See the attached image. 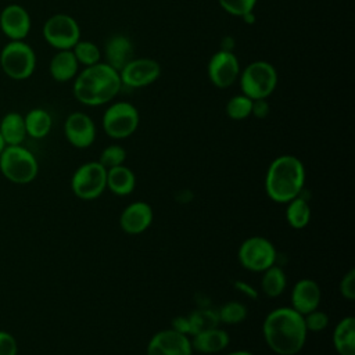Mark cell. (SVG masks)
I'll return each mask as SVG.
<instances>
[{
  "mask_svg": "<svg viewBox=\"0 0 355 355\" xmlns=\"http://www.w3.org/2000/svg\"><path fill=\"white\" fill-rule=\"evenodd\" d=\"M262 334L266 345L275 354L295 355L304 348L308 330L301 313L291 306H282L266 315Z\"/></svg>",
  "mask_w": 355,
  "mask_h": 355,
  "instance_id": "obj_1",
  "label": "cell"
},
{
  "mask_svg": "<svg viewBox=\"0 0 355 355\" xmlns=\"http://www.w3.org/2000/svg\"><path fill=\"white\" fill-rule=\"evenodd\" d=\"M121 87L119 72L100 61L78 72L73 78L72 92L79 103L97 107L110 103L119 93Z\"/></svg>",
  "mask_w": 355,
  "mask_h": 355,
  "instance_id": "obj_2",
  "label": "cell"
},
{
  "mask_svg": "<svg viewBox=\"0 0 355 355\" xmlns=\"http://www.w3.org/2000/svg\"><path fill=\"white\" fill-rule=\"evenodd\" d=\"M304 184L305 168L300 158L286 154L270 162L265 176V191L272 201L287 204L304 191Z\"/></svg>",
  "mask_w": 355,
  "mask_h": 355,
  "instance_id": "obj_3",
  "label": "cell"
},
{
  "mask_svg": "<svg viewBox=\"0 0 355 355\" xmlns=\"http://www.w3.org/2000/svg\"><path fill=\"white\" fill-rule=\"evenodd\" d=\"M0 172L12 183H31L39 172L36 157L22 144L6 146L0 154Z\"/></svg>",
  "mask_w": 355,
  "mask_h": 355,
  "instance_id": "obj_4",
  "label": "cell"
},
{
  "mask_svg": "<svg viewBox=\"0 0 355 355\" xmlns=\"http://www.w3.org/2000/svg\"><path fill=\"white\" fill-rule=\"evenodd\" d=\"M241 93L251 100L268 98L277 86V72L268 61L250 62L239 75Z\"/></svg>",
  "mask_w": 355,
  "mask_h": 355,
  "instance_id": "obj_5",
  "label": "cell"
},
{
  "mask_svg": "<svg viewBox=\"0 0 355 355\" xmlns=\"http://www.w3.org/2000/svg\"><path fill=\"white\" fill-rule=\"evenodd\" d=\"M1 71L12 80H25L36 68L35 50L25 40H10L0 51Z\"/></svg>",
  "mask_w": 355,
  "mask_h": 355,
  "instance_id": "obj_6",
  "label": "cell"
},
{
  "mask_svg": "<svg viewBox=\"0 0 355 355\" xmlns=\"http://www.w3.org/2000/svg\"><path fill=\"white\" fill-rule=\"evenodd\" d=\"M71 189L78 198L85 201L100 197L107 189V169L98 161L82 164L72 175Z\"/></svg>",
  "mask_w": 355,
  "mask_h": 355,
  "instance_id": "obj_7",
  "label": "cell"
},
{
  "mask_svg": "<svg viewBox=\"0 0 355 355\" xmlns=\"http://www.w3.org/2000/svg\"><path fill=\"white\" fill-rule=\"evenodd\" d=\"M139 121V111L133 104L116 101L104 111L103 129L112 139H126L136 132Z\"/></svg>",
  "mask_w": 355,
  "mask_h": 355,
  "instance_id": "obj_8",
  "label": "cell"
},
{
  "mask_svg": "<svg viewBox=\"0 0 355 355\" xmlns=\"http://www.w3.org/2000/svg\"><path fill=\"white\" fill-rule=\"evenodd\" d=\"M276 248L270 240L262 236L245 239L237 251L240 265L250 272H263L276 261Z\"/></svg>",
  "mask_w": 355,
  "mask_h": 355,
  "instance_id": "obj_9",
  "label": "cell"
},
{
  "mask_svg": "<svg viewBox=\"0 0 355 355\" xmlns=\"http://www.w3.org/2000/svg\"><path fill=\"white\" fill-rule=\"evenodd\" d=\"M43 37L57 50H71L80 40V28L75 18L58 12L46 19L43 25Z\"/></svg>",
  "mask_w": 355,
  "mask_h": 355,
  "instance_id": "obj_10",
  "label": "cell"
},
{
  "mask_svg": "<svg viewBox=\"0 0 355 355\" xmlns=\"http://www.w3.org/2000/svg\"><path fill=\"white\" fill-rule=\"evenodd\" d=\"M211 83L219 89L230 87L240 75V62L232 51H216L207 67Z\"/></svg>",
  "mask_w": 355,
  "mask_h": 355,
  "instance_id": "obj_11",
  "label": "cell"
},
{
  "mask_svg": "<svg viewBox=\"0 0 355 355\" xmlns=\"http://www.w3.org/2000/svg\"><path fill=\"white\" fill-rule=\"evenodd\" d=\"M193 347L189 336L178 333L173 329H165L155 333L147 344V355H193Z\"/></svg>",
  "mask_w": 355,
  "mask_h": 355,
  "instance_id": "obj_12",
  "label": "cell"
},
{
  "mask_svg": "<svg viewBox=\"0 0 355 355\" xmlns=\"http://www.w3.org/2000/svg\"><path fill=\"white\" fill-rule=\"evenodd\" d=\"M159 75L161 65L153 58H133L119 71L122 85L135 89L151 85Z\"/></svg>",
  "mask_w": 355,
  "mask_h": 355,
  "instance_id": "obj_13",
  "label": "cell"
},
{
  "mask_svg": "<svg viewBox=\"0 0 355 355\" xmlns=\"http://www.w3.org/2000/svg\"><path fill=\"white\" fill-rule=\"evenodd\" d=\"M32 26L31 15L21 4L11 3L0 12V29L8 40H25Z\"/></svg>",
  "mask_w": 355,
  "mask_h": 355,
  "instance_id": "obj_14",
  "label": "cell"
},
{
  "mask_svg": "<svg viewBox=\"0 0 355 355\" xmlns=\"http://www.w3.org/2000/svg\"><path fill=\"white\" fill-rule=\"evenodd\" d=\"M64 135L76 148H87L94 143L96 125L93 119L80 111L72 112L64 122Z\"/></svg>",
  "mask_w": 355,
  "mask_h": 355,
  "instance_id": "obj_15",
  "label": "cell"
},
{
  "mask_svg": "<svg viewBox=\"0 0 355 355\" xmlns=\"http://www.w3.org/2000/svg\"><path fill=\"white\" fill-rule=\"evenodd\" d=\"M154 212L150 204L144 201L130 202L121 212L119 226L128 234H140L153 223Z\"/></svg>",
  "mask_w": 355,
  "mask_h": 355,
  "instance_id": "obj_16",
  "label": "cell"
},
{
  "mask_svg": "<svg viewBox=\"0 0 355 355\" xmlns=\"http://www.w3.org/2000/svg\"><path fill=\"white\" fill-rule=\"evenodd\" d=\"M322 300L319 284L312 279L298 280L291 290V308L302 316L318 309Z\"/></svg>",
  "mask_w": 355,
  "mask_h": 355,
  "instance_id": "obj_17",
  "label": "cell"
},
{
  "mask_svg": "<svg viewBox=\"0 0 355 355\" xmlns=\"http://www.w3.org/2000/svg\"><path fill=\"white\" fill-rule=\"evenodd\" d=\"M135 47L132 40L125 35H112L107 39L104 46L105 64L112 67L115 71H121L135 57Z\"/></svg>",
  "mask_w": 355,
  "mask_h": 355,
  "instance_id": "obj_18",
  "label": "cell"
},
{
  "mask_svg": "<svg viewBox=\"0 0 355 355\" xmlns=\"http://www.w3.org/2000/svg\"><path fill=\"white\" fill-rule=\"evenodd\" d=\"M190 341L193 349L201 354H216L229 345L230 338L226 330L214 327L194 334Z\"/></svg>",
  "mask_w": 355,
  "mask_h": 355,
  "instance_id": "obj_19",
  "label": "cell"
},
{
  "mask_svg": "<svg viewBox=\"0 0 355 355\" xmlns=\"http://www.w3.org/2000/svg\"><path fill=\"white\" fill-rule=\"evenodd\" d=\"M50 75L57 82L72 80L79 72V62L72 50H58L49 64Z\"/></svg>",
  "mask_w": 355,
  "mask_h": 355,
  "instance_id": "obj_20",
  "label": "cell"
},
{
  "mask_svg": "<svg viewBox=\"0 0 355 355\" xmlns=\"http://www.w3.org/2000/svg\"><path fill=\"white\" fill-rule=\"evenodd\" d=\"M0 136L3 137L6 146L22 144L28 136L24 115L15 111L7 112L0 121Z\"/></svg>",
  "mask_w": 355,
  "mask_h": 355,
  "instance_id": "obj_21",
  "label": "cell"
},
{
  "mask_svg": "<svg viewBox=\"0 0 355 355\" xmlns=\"http://www.w3.org/2000/svg\"><path fill=\"white\" fill-rule=\"evenodd\" d=\"M333 345L338 355H355V319H341L333 331Z\"/></svg>",
  "mask_w": 355,
  "mask_h": 355,
  "instance_id": "obj_22",
  "label": "cell"
},
{
  "mask_svg": "<svg viewBox=\"0 0 355 355\" xmlns=\"http://www.w3.org/2000/svg\"><path fill=\"white\" fill-rule=\"evenodd\" d=\"M136 186L133 171L125 165L107 169V189L115 196H129Z\"/></svg>",
  "mask_w": 355,
  "mask_h": 355,
  "instance_id": "obj_23",
  "label": "cell"
},
{
  "mask_svg": "<svg viewBox=\"0 0 355 355\" xmlns=\"http://www.w3.org/2000/svg\"><path fill=\"white\" fill-rule=\"evenodd\" d=\"M26 135L33 139H43L46 137L53 125L51 115L44 108H32L24 115Z\"/></svg>",
  "mask_w": 355,
  "mask_h": 355,
  "instance_id": "obj_24",
  "label": "cell"
},
{
  "mask_svg": "<svg viewBox=\"0 0 355 355\" xmlns=\"http://www.w3.org/2000/svg\"><path fill=\"white\" fill-rule=\"evenodd\" d=\"M286 219L293 229H304L311 220V207L308 200L300 194L287 202Z\"/></svg>",
  "mask_w": 355,
  "mask_h": 355,
  "instance_id": "obj_25",
  "label": "cell"
},
{
  "mask_svg": "<svg viewBox=\"0 0 355 355\" xmlns=\"http://www.w3.org/2000/svg\"><path fill=\"white\" fill-rule=\"evenodd\" d=\"M261 287L263 294H266L270 298H276L282 295L287 287V277L284 270L276 265H272L270 268L263 270V275L261 279Z\"/></svg>",
  "mask_w": 355,
  "mask_h": 355,
  "instance_id": "obj_26",
  "label": "cell"
},
{
  "mask_svg": "<svg viewBox=\"0 0 355 355\" xmlns=\"http://www.w3.org/2000/svg\"><path fill=\"white\" fill-rule=\"evenodd\" d=\"M189 320H190V327H191V333H190L191 337L200 331L218 327V324L220 323L219 318H218V312L214 309H208V308H201V309L193 311L189 315Z\"/></svg>",
  "mask_w": 355,
  "mask_h": 355,
  "instance_id": "obj_27",
  "label": "cell"
},
{
  "mask_svg": "<svg viewBox=\"0 0 355 355\" xmlns=\"http://www.w3.org/2000/svg\"><path fill=\"white\" fill-rule=\"evenodd\" d=\"M75 58L78 60L79 65L90 67L101 61V51L98 46L89 40H79L72 49Z\"/></svg>",
  "mask_w": 355,
  "mask_h": 355,
  "instance_id": "obj_28",
  "label": "cell"
},
{
  "mask_svg": "<svg viewBox=\"0 0 355 355\" xmlns=\"http://www.w3.org/2000/svg\"><path fill=\"white\" fill-rule=\"evenodd\" d=\"M251 107L252 100L241 93L229 98L226 104V114L233 121H243L251 115Z\"/></svg>",
  "mask_w": 355,
  "mask_h": 355,
  "instance_id": "obj_29",
  "label": "cell"
},
{
  "mask_svg": "<svg viewBox=\"0 0 355 355\" xmlns=\"http://www.w3.org/2000/svg\"><path fill=\"white\" fill-rule=\"evenodd\" d=\"M216 312L219 322L225 324H237L247 318V308L240 301H227Z\"/></svg>",
  "mask_w": 355,
  "mask_h": 355,
  "instance_id": "obj_30",
  "label": "cell"
},
{
  "mask_svg": "<svg viewBox=\"0 0 355 355\" xmlns=\"http://www.w3.org/2000/svg\"><path fill=\"white\" fill-rule=\"evenodd\" d=\"M126 159V151L122 146L119 144H111L107 146L101 154H100V159L98 162L105 168V169H111L119 165H123Z\"/></svg>",
  "mask_w": 355,
  "mask_h": 355,
  "instance_id": "obj_31",
  "label": "cell"
},
{
  "mask_svg": "<svg viewBox=\"0 0 355 355\" xmlns=\"http://www.w3.org/2000/svg\"><path fill=\"white\" fill-rule=\"evenodd\" d=\"M218 3L227 14L241 18L254 11L257 0H218Z\"/></svg>",
  "mask_w": 355,
  "mask_h": 355,
  "instance_id": "obj_32",
  "label": "cell"
},
{
  "mask_svg": "<svg viewBox=\"0 0 355 355\" xmlns=\"http://www.w3.org/2000/svg\"><path fill=\"white\" fill-rule=\"evenodd\" d=\"M304 322H305V327H306L308 331L318 333V331H322L327 327L329 316H327L326 312L315 309V311L304 315Z\"/></svg>",
  "mask_w": 355,
  "mask_h": 355,
  "instance_id": "obj_33",
  "label": "cell"
},
{
  "mask_svg": "<svg viewBox=\"0 0 355 355\" xmlns=\"http://www.w3.org/2000/svg\"><path fill=\"white\" fill-rule=\"evenodd\" d=\"M340 294L348 301L355 300V269L351 268L340 282Z\"/></svg>",
  "mask_w": 355,
  "mask_h": 355,
  "instance_id": "obj_34",
  "label": "cell"
},
{
  "mask_svg": "<svg viewBox=\"0 0 355 355\" xmlns=\"http://www.w3.org/2000/svg\"><path fill=\"white\" fill-rule=\"evenodd\" d=\"M17 354H18V344L15 337L6 330H0V355H17Z\"/></svg>",
  "mask_w": 355,
  "mask_h": 355,
  "instance_id": "obj_35",
  "label": "cell"
},
{
  "mask_svg": "<svg viewBox=\"0 0 355 355\" xmlns=\"http://www.w3.org/2000/svg\"><path fill=\"white\" fill-rule=\"evenodd\" d=\"M270 107L269 103L266 101V98H257L252 100V107H251V115L258 118V119H263L269 115Z\"/></svg>",
  "mask_w": 355,
  "mask_h": 355,
  "instance_id": "obj_36",
  "label": "cell"
},
{
  "mask_svg": "<svg viewBox=\"0 0 355 355\" xmlns=\"http://www.w3.org/2000/svg\"><path fill=\"white\" fill-rule=\"evenodd\" d=\"M173 330H176L178 333H182L184 336H190L191 333V327H190V320L189 316H176L172 320V327Z\"/></svg>",
  "mask_w": 355,
  "mask_h": 355,
  "instance_id": "obj_37",
  "label": "cell"
},
{
  "mask_svg": "<svg viewBox=\"0 0 355 355\" xmlns=\"http://www.w3.org/2000/svg\"><path fill=\"white\" fill-rule=\"evenodd\" d=\"M233 286H234V288H236L237 291H240L241 294H244L247 298H250V300H257V298H258V291H257L255 287H252L250 283L243 282V280H236V282L233 283Z\"/></svg>",
  "mask_w": 355,
  "mask_h": 355,
  "instance_id": "obj_38",
  "label": "cell"
},
{
  "mask_svg": "<svg viewBox=\"0 0 355 355\" xmlns=\"http://www.w3.org/2000/svg\"><path fill=\"white\" fill-rule=\"evenodd\" d=\"M233 49H234V39L232 36H225L220 42V50L233 53Z\"/></svg>",
  "mask_w": 355,
  "mask_h": 355,
  "instance_id": "obj_39",
  "label": "cell"
},
{
  "mask_svg": "<svg viewBox=\"0 0 355 355\" xmlns=\"http://www.w3.org/2000/svg\"><path fill=\"white\" fill-rule=\"evenodd\" d=\"M247 24H252L254 21H255V15H254V11L252 12H248V14H245L244 17H241Z\"/></svg>",
  "mask_w": 355,
  "mask_h": 355,
  "instance_id": "obj_40",
  "label": "cell"
},
{
  "mask_svg": "<svg viewBox=\"0 0 355 355\" xmlns=\"http://www.w3.org/2000/svg\"><path fill=\"white\" fill-rule=\"evenodd\" d=\"M226 355H254V354L250 352V351H245V349H237V351H232Z\"/></svg>",
  "mask_w": 355,
  "mask_h": 355,
  "instance_id": "obj_41",
  "label": "cell"
},
{
  "mask_svg": "<svg viewBox=\"0 0 355 355\" xmlns=\"http://www.w3.org/2000/svg\"><path fill=\"white\" fill-rule=\"evenodd\" d=\"M4 147H6V143H4V140H3V137L0 136V154H1V151L4 150Z\"/></svg>",
  "mask_w": 355,
  "mask_h": 355,
  "instance_id": "obj_42",
  "label": "cell"
}]
</instances>
